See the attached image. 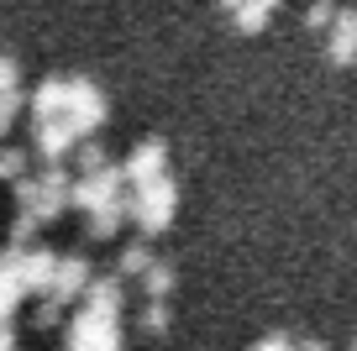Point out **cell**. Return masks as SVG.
Segmentation results:
<instances>
[{"label":"cell","instance_id":"cell-1","mask_svg":"<svg viewBox=\"0 0 357 351\" xmlns=\"http://www.w3.org/2000/svg\"><path fill=\"white\" fill-rule=\"evenodd\" d=\"M257 351H289V346H284V341H263Z\"/></svg>","mask_w":357,"mask_h":351},{"label":"cell","instance_id":"cell-3","mask_svg":"<svg viewBox=\"0 0 357 351\" xmlns=\"http://www.w3.org/2000/svg\"><path fill=\"white\" fill-rule=\"evenodd\" d=\"M305 351H321V346H305Z\"/></svg>","mask_w":357,"mask_h":351},{"label":"cell","instance_id":"cell-2","mask_svg":"<svg viewBox=\"0 0 357 351\" xmlns=\"http://www.w3.org/2000/svg\"><path fill=\"white\" fill-rule=\"evenodd\" d=\"M0 351H11V336H6V330H0Z\"/></svg>","mask_w":357,"mask_h":351}]
</instances>
